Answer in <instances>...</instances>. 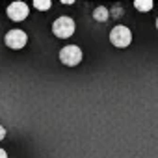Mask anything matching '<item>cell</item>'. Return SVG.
I'll return each mask as SVG.
<instances>
[{
    "mask_svg": "<svg viewBox=\"0 0 158 158\" xmlns=\"http://www.w3.org/2000/svg\"><path fill=\"white\" fill-rule=\"evenodd\" d=\"M156 28H158V19H156Z\"/></svg>",
    "mask_w": 158,
    "mask_h": 158,
    "instance_id": "8fae6325",
    "label": "cell"
},
{
    "mask_svg": "<svg viewBox=\"0 0 158 158\" xmlns=\"http://www.w3.org/2000/svg\"><path fill=\"white\" fill-rule=\"evenodd\" d=\"M50 6H52L50 0H34V8H37V10H41V11H47Z\"/></svg>",
    "mask_w": 158,
    "mask_h": 158,
    "instance_id": "ba28073f",
    "label": "cell"
},
{
    "mask_svg": "<svg viewBox=\"0 0 158 158\" xmlns=\"http://www.w3.org/2000/svg\"><path fill=\"white\" fill-rule=\"evenodd\" d=\"M110 41H112V45L117 47V48H127V47L132 43V32H130L127 26L119 24V26H115V28L110 32Z\"/></svg>",
    "mask_w": 158,
    "mask_h": 158,
    "instance_id": "7a4b0ae2",
    "label": "cell"
},
{
    "mask_svg": "<svg viewBox=\"0 0 158 158\" xmlns=\"http://www.w3.org/2000/svg\"><path fill=\"white\" fill-rule=\"evenodd\" d=\"M28 6L24 4V2H13V4H10L8 6V10H6V13H8V17L11 19V21H15V23H21V21H24L26 17H28Z\"/></svg>",
    "mask_w": 158,
    "mask_h": 158,
    "instance_id": "5b68a950",
    "label": "cell"
},
{
    "mask_svg": "<svg viewBox=\"0 0 158 158\" xmlns=\"http://www.w3.org/2000/svg\"><path fill=\"white\" fill-rule=\"evenodd\" d=\"M4 43H6L10 48L19 50V48H24V45L28 43V35H26V32L15 28V30H10V32L4 35Z\"/></svg>",
    "mask_w": 158,
    "mask_h": 158,
    "instance_id": "277c9868",
    "label": "cell"
},
{
    "mask_svg": "<svg viewBox=\"0 0 158 158\" xmlns=\"http://www.w3.org/2000/svg\"><path fill=\"white\" fill-rule=\"evenodd\" d=\"M134 8L139 10V11H151L152 10V0H136L134 2Z\"/></svg>",
    "mask_w": 158,
    "mask_h": 158,
    "instance_id": "52a82bcc",
    "label": "cell"
},
{
    "mask_svg": "<svg viewBox=\"0 0 158 158\" xmlns=\"http://www.w3.org/2000/svg\"><path fill=\"white\" fill-rule=\"evenodd\" d=\"M0 158H8V152L4 149H0Z\"/></svg>",
    "mask_w": 158,
    "mask_h": 158,
    "instance_id": "30bf717a",
    "label": "cell"
},
{
    "mask_svg": "<svg viewBox=\"0 0 158 158\" xmlns=\"http://www.w3.org/2000/svg\"><path fill=\"white\" fill-rule=\"evenodd\" d=\"M74 21L71 17H60L52 23V34L60 39H67L74 34Z\"/></svg>",
    "mask_w": 158,
    "mask_h": 158,
    "instance_id": "6da1fadb",
    "label": "cell"
},
{
    "mask_svg": "<svg viewBox=\"0 0 158 158\" xmlns=\"http://www.w3.org/2000/svg\"><path fill=\"white\" fill-rule=\"evenodd\" d=\"M4 138H6V128H4L2 125H0V141H2Z\"/></svg>",
    "mask_w": 158,
    "mask_h": 158,
    "instance_id": "9c48e42d",
    "label": "cell"
},
{
    "mask_svg": "<svg viewBox=\"0 0 158 158\" xmlns=\"http://www.w3.org/2000/svg\"><path fill=\"white\" fill-rule=\"evenodd\" d=\"M60 60L63 65L67 67H74L82 61V50L80 47H76V45H67L60 50Z\"/></svg>",
    "mask_w": 158,
    "mask_h": 158,
    "instance_id": "3957f363",
    "label": "cell"
},
{
    "mask_svg": "<svg viewBox=\"0 0 158 158\" xmlns=\"http://www.w3.org/2000/svg\"><path fill=\"white\" fill-rule=\"evenodd\" d=\"M108 17H110V11H108L104 6H99V8H95V11H93V19H95V21H99V23H104V21H108Z\"/></svg>",
    "mask_w": 158,
    "mask_h": 158,
    "instance_id": "8992f818",
    "label": "cell"
}]
</instances>
